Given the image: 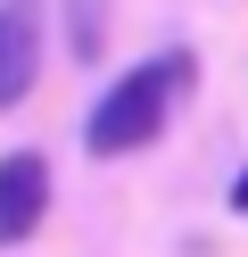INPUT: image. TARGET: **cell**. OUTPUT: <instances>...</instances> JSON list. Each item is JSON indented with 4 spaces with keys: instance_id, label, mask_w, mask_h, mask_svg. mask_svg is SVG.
I'll list each match as a JSON object with an SVG mask.
<instances>
[{
    "instance_id": "obj_1",
    "label": "cell",
    "mask_w": 248,
    "mask_h": 257,
    "mask_svg": "<svg viewBox=\"0 0 248 257\" xmlns=\"http://www.w3.org/2000/svg\"><path fill=\"white\" fill-rule=\"evenodd\" d=\"M182 91H190V50H165V58H149V67L116 75V83L83 108V150H91V158L149 150V141L165 133V116H174Z\"/></svg>"
},
{
    "instance_id": "obj_2",
    "label": "cell",
    "mask_w": 248,
    "mask_h": 257,
    "mask_svg": "<svg viewBox=\"0 0 248 257\" xmlns=\"http://www.w3.org/2000/svg\"><path fill=\"white\" fill-rule=\"evenodd\" d=\"M50 216V158L42 150H9L0 158V249L33 240Z\"/></svg>"
},
{
    "instance_id": "obj_3",
    "label": "cell",
    "mask_w": 248,
    "mask_h": 257,
    "mask_svg": "<svg viewBox=\"0 0 248 257\" xmlns=\"http://www.w3.org/2000/svg\"><path fill=\"white\" fill-rule=\"evenodd\" d=\"M42 0H0V108H17L42 83Z\"/></svg>"
},
{
    "instance_id": "obj_4",
    "label": "cell",
    "mask_w": 248,
    "mask_h": 257,
    "mask_svg": "<svg viewBox=\"0 0 248 257\" xmlns=\"http://www.w3.org/2000/svg\"><path fill=\"white\" fill-rule=\"evenodd\" d=\"M66 50H75V58L108 50V42H99V0H66Z\"/></svg>"
},
{
    "instance_id": "obj_5",
    "label": "cell",
    "mask_w": 248,
    "mask_h": 257,
    "mask_svg": "<svg viewBox=\"0 0 248 257\" xmlns=\"http://www.w3.org/2000/svg\"><path fill=\"white\" fill-rule=\"evenodd\" d=\"M231 207H240V216H248V166H240V183H231Z\"/></svg>"
}]
</instances>
